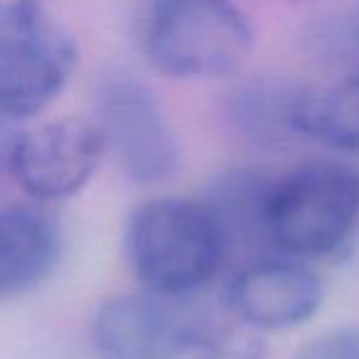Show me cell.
<instances>
[{
  "label": "cell",
  "mask_w": 359,
  "mask_h": 359,
  "mask_svg": "<svg viewBox=\"0 0 359 359\" xmlns=\"http://www.w3.org/2000/svg\"><path fill=\"white\" fill-rule=\"evenodd\" d=\"M313 89L290 79H249L224 96V121L244 143L261 150H283L308 140Z\"/></svg>",
  "instance_id": "9c48e42d"
},
{
  "label": "cell",
  "mask_w": 359,
  "mask_h": 359,
  "mask_svg": "<svg viewBox=\"0 0 359 359\" xmlns=\"http://www.w3.org/2000/svg\"><path fill=\"white\" fill-rule=\"evenodd\" d=\"M96 126L126 177L158 185L180 168V140L163 104L128 72L106 74L96 91Z\"/></svg>",
  "instance_id": "5b68a950"
},
{
  "label": "cell",
  "mask_w": 359,
  "mask_h": 359,
  "mask_svg": "<svg viewBox=\"0 0 359 359\" xmlns=\"http://www.w3.org/2000/svg\"><path fill=\"white\" fill-rule=\"evenodd\" d=\"M197 313L148 290L111 295L94 313L91 342L101 359H187Z\"/></svg>",
  "instance_id": "52a82bcc"
},
{
  "label": "cell",
  "mask_w": 359,
  "mask_h": 359,
  "mask_svg": "<svg viewBox=\"0 0 359 359\" xmlns=\"http://www.w3.org/2000/svg\"><path fill=\"white\" fill-rule=\"evenodd\" d=\"M15 130L11 128V121L0 118V175L8 172V165H11V150L13 140H15Z\"/></svg>",
  "instance_id": "9a60e30c"
},
{
  "label": "cell",
  "mask_w": 359,
  "mask_h": 359,
  "mask_svg": "<svg viewBox=\"0 0 359 359\" xmlns=\"http://www.w3.org/2000/svg\"><path fill=\"white\" fill-rule=\"evenodd\" d=\"M104 153L96 121L67 116L18 133L8 172L32 200L57 202L89 185Z\"/></svg>",
  "instance_id": "8992f818"
},
{
  "label": "cell",
  "mask_w": 359,
  "mask_h": 359,
  "mask_svg": "<svg viewBox=\"0 0 359 359\" xmlns=\"http://www.w3.org/2000/svg\"><path fill=\"white\" fill-rule=\"evenodd\" d=\"M295 359H359V325H344L318 334L298 349Z\"/></svg>",
  "instance_id": "5bb4252c"
},
{
  "label": "cell",
  "mask_w": 359,
  "mask_h": 359,
  "mask_svg": "<svg viewBox=\"0 0 359 359\" xmlns=\"http://www.w3.org/2000/svg\"><path fill=\"white\" fill-rule=\"evenodd\" d=\"M359 219V175L339 163L310 160L269 177L266 244L290 259H320L347 244Z\"/></svg>",
  "instance_id": "3957f363"
},
{
  "label": "cell",
  "mask_w": 359,
  "mask_h": 359,
  "mask_svg": "<svg viewBox=\"0 0 359 359\" xmlns=\"http://www.w3.org/2000/svg\"><path fill=\"white\" fill-rule=\"evenodd\" d=\"M140 50L170 79H224L254 50V27L234 0H148Z\"/></svg>",
  "instance_id": "7a4b0ae2"
},
{
  "label": "cell",
  "mask_w": 359,
  "mask_h": 359,
  "mask_svg": "<svg viewBox=\"0 0 359 359\" xmlns=\"http://www.w3.org/2000/svg\"><path fill=\"white\" fill-rule=\"evenodd\" d=\"M323 298V280L300 259L264 256L231 276L224 308L259 332H285L313 320Z\"/></svg>",
  "instance_id": "ba28073f"
},
{
  "label": "cell",
  "mask_w": 359,
  "mask_h": 359,
  "mask_svg": "<svg viewBox=\"0 0 359 359\" xmlns=\"http://www.w3.org/2000/svg\"><path fill=\"white\" fill-rule=\"evenodd\" d=\"M264 332L249 327L234 315L197 313L187 359H266Z\"/></svg>",
  "instance_id": "4fadbf2b"
},
{
  "label": "cell",
  "mask_w": 359,
  "mask_h": 359,
  "mask_svg": "<svg viewBox=\"0 0 359 359\" xmlns=\"http://www.w3.org/2000/svg\"><path fill=\"white\" fill-rule=\"evenodd\" d=\"M308 140L342 150H359V67L337 84L315 91L308 111Z\"/></svg>",
  "instance_id": "7c38bea8"
},
{
  "label": "cell",
  "mask_w": 359,
  "mask_h": 359,
  "mask_svg": "<svg viewBox=\"0 0 359 359\" xmlns=\"http://www.w3.org/2000/svg\"><path fill=\"white\" fill-rule=\"evenodd\" d=\"M79 65L76 42L42 0H0V118L42 114Z\"/></svg>",
  "instance_id": "277c9868"
},
{
  "label": "cell",
  "mask_w": 359,
  "mask_h": 359,
  "mask_svg": "<svg viewBox=\"0 0 359 359\" xmlns=\"http://www.w3.org/2000/svg\"><path fill=\"white\" fill-rule=\"evenodd\" d=\"M60 229L40 207L0 210V298L40 285L60 261Z\"/></svg>",
  "instance_id": "30bf717a"
},
{
  "label": "cell",
  "mask_w": 359,
  "mask_h": 359,
  "mask_svg": "<svg viewBox=\"0 0 359 359\" xmlns=\"http://www.w3.org/2000/svg\"><path fill=\"white\" fill-rule=\"evenodd\" d=\"M269 177L256 170H231L212 187L207 205L219 217L229 251L234 246L266 244L264 195Z\"/></svg>",
  "instance_id": "8fae6325"
},
{
  "label": "cell",
  "mask_w": 359,
  "mask_h": 359,
  "mask_svg": "<svg viewBox=\"0 0 359 359\" xmlns=\"http://www.w3.org/2000/svg\"><path fill=\"white\" fill-rule=\"evenodd\" d=\"M123 254L143 290L187 298L215 280L229 246L219 217L205 200L153 197L126 219Z\"/></svg>",
  "instance_id": "6da1fadb"
},
{
  "label": "cell",
  "mask_w": 359,
  "mask_h": 359,
  "mask_svg": "<svg viewBox=\"0 0 359 359\" xmlns=\"http://www.w3.org/2000/svg\"><path fill=\"white\" fill-rule=\"evenodd\" d=\"M357 37H359V20H357Z\"/></svg>",
  "instance_id": "2e32d148"
}]
</instances>
